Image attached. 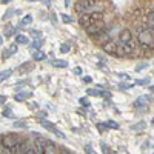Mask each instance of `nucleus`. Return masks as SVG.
<instances>
[{"instance_id": "f257e3e1", "label": "nucleus", "mask_w": 154, "mask_h": 154, "mask_svg": "<svg viewBox=\"0 0 154 154\" xmlns=\"http://www.w3.org/2000/svg\"><path fill=\"white\" fill-rule=\"evenodd\" d=\"M137 40H139V45H140V48H142L143 51L152 53V51H154V29L139 28Z\"/></svg>"}, {"instance_id": "f03ea898", "label": "nucleus", "mask_w": 154, "mask_h": 154, "mask_svg": "<svg viewBox=\"0 0 154 154\" xmlns=\"http://www.w3.org/2000/svg\"><path fill=\"white\" fill-rule=\"evenodd\" d=\"M74 9L77 14L85 16L91 14V12H97L102 9V2H94V0H83V2H75Z\"/></svg>"}, {"instance_id": "7ed1b4c3", "label": "nucleus", "mask_w": 154, "mask_h": 154, "mask_svg": "<svg viewBox=\"0 0 154 154\" xmlns=\"http://www.w3.org/2000/svg\"><path fill=\"white\" fill-rule=\"evenodd\" d=\"M2 142H3V146H5L6 149H12V148H16L17 145H22V143L25 142V139H23L22 136H19V134L9 133V134H5V136L2 137Z\"/></svg>"}, {"instance_id": "20e7f679", "label": "nucleus", "mask_w": 154, "mask_h": 154, "mask_svg": "<svg viewBox=\"0 0 154 154\" xmlns=\"http://www.w3.org/2000/svg\"><path fill=\"white\" fill-rule=\"evenodd\" d=\"M40 123H42V126L43 128H46V130L49 131V133H53V134H56L57 137H60V139H65V134H63L59 128L53 123V122H49V120H40Z\"/></svg>"}, {"instance_id": "39448f33", "label": "nucleus", "mask_w": 154, "mask_h": 154, "mask_svg": "<svg viewBox=\"0 0 154 154\" xmlns=\"http://www.w3.org/2000/svg\"><path fill=\"white\" fill-rule=\"evenodd\" d=\"M85 31H86V34H88V35L94 37V35H97L99 32L105 31V23H103V22H94V23L91 25V26L86 28Z\"/></svg>"}, {"instance_id": "423d86ee", "label": "nucleus", "mask_w": 154, "mask_h": 154, "mask_svg": "<svg viewBox=\"0 0 154 154\" xmlns=\"http://www.w3.org/2000/svg\"><path fill=\"white\" fill-rule=\"evenodd\" d=\"M149 102V96H140L136 99V102L133 103L134 109H139V111H146V103Z\"/></svg>"}, {"instance_id": "0eeeda50", "label": "nucleus", "mask_w": 154, "mask_h": 154, "mask_svg": "<svg viewBox=\"0 0 154 154\" xmlns=\"http://www.w3.org/2000/svg\"><path fill=\"white\" fill-rule=\"evenodd\" d=\"M119 40H120V46H125V45H128L130 42H133V32L128 29V28H125V29H122L120 31V34H119Z\"/></svg>"}, {"instance_id": "6e6552de", "label": "nucleus", "mask_w": 154, "mask_h": 154, "mask_svg": "<svg viewBox=\"0 0 154 154\" xmlns=\"http://www.w3.org/2000/svg\"><path fill=\"white\" fill-rule=\"evenodd\" d=\"M93 40H94L97 45H102V46H103V45H106V43L111 40V35H109V32L105 29V31L99 32L97 35H94V37H93Z\"/></svg>"}, {"instance_id": "1a4fd4ad", "label": "nucleus", "mask_w": 154, "mask_h": 154, "mask_svg": "<svg viewBox=\"0 0 154 154\" xmlns=\"http://www.w3.org/2000/svg\"><path fill=\"white\" fill-rule=\"evenodd\" d=\"M102 48H103V51H105V53L117 56V51H119V43H117V42H114V40H109L106 45H103Z\"/></svg>"}, {"instance_id": "9d476101", "label": "nucleus", "mask_w": 154, "mask_h": 154, "mask_svg": "<svg viewBox=\"0 0 154 154\" xmlns=\"http://www.w3.org/2000/svg\"><path fill=\"white\" fill-rule=\"evenodd\" d=\"M45 154H60L59 146L53 142V140H46L45 142Z\"/></svg>"}, {"instance_id": "9b49d317", "label": "nucleus", "mask_w": 154, "mask_h": 154, "mask_svg": "<svg viewBox=\"0 0 154 154\" xmlns=\"http://www.w3.org/2000/svg\"><path fill=\"white\" fill-rule=\"evenodd\" d=\"M79 23L82 25V26L86 29V28H89L91 25L94 23V20L91 19V16L89 14H85V16H80V19H79Z\"/></svg>"}, {"instance_id": "f8f14e48", "label": "nucleus", "mask_w": 154, "mask_h": 154, "mask_svg": "<svg viewBox=\"0 0 154 154\" xmlns=\"http://www.w3.org/2000/svg\"><path fill=\"white\" fill-rule=\"evenodd\" d=\"M32 97V93L31 91H22V93H17L16 96H14V99L17 100V102H25V100H28V99H31Z\"/></svg>"}, {"instance_id": "ddd939ff", "label": "nucleus", "mask_w": 154, "mask_h": 154, "mask_svg": "<svg viewBox=\"0 0 154 154\" xmlns=\"http://www.w3.org/2000/svg\"><path fill=\"white\" fill-rule=\"evenodd\" d=\"M86 94L88 96H103V97H109L108 91H102V89H86Z\"/></svg>"}, {"instance_id": "4468645a", "label": "nucleus", "mask_w": 154, "mask_h": 154, "mask_svg": "<svg viewBox=\"0 0 154 154\" xmlns=\"http://www.w3.org/2000/svg\"><path fill=\"white\" fill-rule=\"evenodd\" d=\"M32 68H34V65H32L31 62H25V63H23L22 66H19V72H20V74H25V72H29V71H31Z\"/></svg>"}, {"instance_id": "2eb2a0df", "label": "nucleus", "mask_w": 154, "mask_h": 154, "mask_svg": "<svg viewBox=\"0 0 154 154\" xmlns=\"http://www.w3.org/2000/svg\"><path fill=\"white\" fill-rule=\"evenodd\" d=\"M145 128H146V123H145L143 120H140V122H137V123H134V125L131 126V131L139 133V131H143Z\"/></svg>"}, {"instance_id": "dca6fc26", "label": "nucleus", "mask_w": 154, "mask_h": 154, "mask_svg": "<svg viewBox=\"0 0 154 154\" xmlns=\"http://www.w3.org/2000/svg\"><path fill=\"white\" fill-rule=\"evenodd\" d=\"M32 59L35 62H40V60H45L46 59V54L42 53V51H32Z\"/></svg>"}, {"instance_id": "f3484780", "label": "nucleus", "mask_w": 154, "mask_h": 154, "mask_svg": "<svg viewBox=\"0 0 154 154\" xmlns=\"http://www.w3.org/2000/svg\"><path fill=\"white\" fill-rule=\"evenodd\" d=\"M43 45V40L42 38H35V40L29 45L31 46V51H40V46Z\"/></svg>"}, {"instance_id": "a211bd4d", "label": "nucleus", "mask_w": 154, "mask_h": 154, "mask_svg": "<svg viewBox=\"0 0 154 154\" xmlns=\"http://www.w3.org/2000/svg\"><path fill=\"white\" fill-rule=\"evenodd\" d=\"M16 43L17 45H28V37L23 34H17L16 35Z\"/></svg>"}, {"instance_id": "6ab92c4d", "label": "nucleus", "mask_w": 154, "mask_h": 154, "mask_svg": "<svg viewBox=\"0 0 154 154\" xmlns=\"http://www.w3.org/2000/svg\"><path fill=\"white\" fill-rule=\"evenodd\" d=\"M51 65H53V66H56V68H66L68 66V62L66 60H53V62H51Z\"/></svg>"}, {"instance_id": "aec40b11", "label": "nucleus", "mask_w": 154, "mask_h": 154, "mask_svg": "<svg viewBox=\"0 0 154 154\" xmlns=\"http://www.w3.org/2000/svg\"><path fill=\"white\" fill-rule=\"evenodd\" d=\"M11 74H12V69H11V68H9V69H3V71H0V83L5 82Z\"/></svg>"}, {"instance_id": "412c9836", "label": "nucleus", "mask_w": 154, "mask_h": 154, "mask_svg": "<svg viewBox=\"0 0 154 154\" xmlns=\"http://www.w3.org/2000/svg\"><path fill=\"white\" fill-rule=\"evenodd\" d=\"M16 29H17V28H14V26H6V28H5V31H3V35H5V37H11V35H14V34H16Z\"/></svg>"}, {"instance_id": "4be33fe9", "label": "nucleus", "mask_w": 154, "mask_h": 154, "mask_svg": "<svg viewBox=\"0 0 154 154\" xmlns=\"http://www.w3.org/2000/svg\"><path fill=\"white\" fill-rule=\"evenodd\" d=\"M14 116H16V114H14V111H12L11 108L6 106V108L3 109V117H6V119H14Z\"/></svg>"}, {"instance_id": "5701e85b", "label": "nucleus", "mask_w": 154, "mask_h": 154, "mask_svg": "<svg viewBox=\"0 0 154 154\" xmlns=\"http://www.w3.org/2000/svg\"><path fill=\"white\" fill-rule=\"evenodd\" d=\"M105 125H106V128H112V130H117L119 128V123L114 120H108V122H105Z\"/></svg>"}, {"instance_id": "b1692460", "label": "nucleus", "mask_w": 154, "mask_h": 154, "mask_svg": "<svg viewBox=\"0 0 154 154\" xmlns=\"http://www.w3.org/2000/svg\"><path fill=\"white\" fill-rule=\"evenodd\" d=\"M146 68H148V62H142V63H139V65L136 66V71L140 72V71H143V69H146Z\"/></svg>"}, {"instance_id": "393cba45", "label": "nucleus", "mask_w": 154, "mask_h": 154, "mask_svg": "<svg viewBox=\"0 0 154 154\" xmlns=\"http://www.w3.org/2000/svg\"><path fill=\"white\" fill-rule=\"evenodd\" d=\"M2 137H3V136L0 134V154H11V152H9V149H6V148L3 146V142H2Z\"/></svg>"}, {"instance_id": "a878e982", "label": "nucleus", "mask_w": 154, "mask_h": 154, "mask_svg": "<svg viewBox=\"0 0 154 154\" xmlns=\"http://www.w3.org/2000/svg\"><path fill=\"white\" fill-rule=\"evenodd\" d=\"M60 17H62V22L63 23H71L72 22V17L68 16V14H60Z\"/></svg>"}, {"instance_id": "bb28decb", "label": "nucleus", "mask_w": 154, "mask_h": 154, "mask_svg": "<svg viewBox=\"0 0 154 154\" xmlns=\"http://www.w3.org/2000/svg\"><path fill=\"white\" fill-rule=\"evenodd\" d=\"M134 83H136V85H148V83H149V77H145V79H139V80H136Z\"/></svg>"}, {"instance_id": "cd10ccee", "label": "nucleus", "mask_w": 154, "mask_h": 154, "mask_svg": "<svg viewBox=\"0 0 154 154\" xmlns=\"http://www.w3.org/2000/svg\"><path fill=\"white\" fill-rule=\"evenodd\" d=\"M31 22H32V17H31V16H25V17L22 19L20 25H28V23H31Z\"/></svg>"}, {"instance_id": "c85d7f7f", "label": "nucleus", "mask_w": 154, "mask_h": 154, "mask_svg": "<svg viewBox=\"0 0 154 154\" xmlns=\"http://www.w3.org/2000/svg\"><path fill=\"white\" fill-rule=\"evenodd\" d=\"M85 152H86V154H97V152L93 149V146L89 145V143H86V145H85Z\"/></svg>"}, {"instance_id": "c756f323", "label": "nucleus", "mask_w": 154, "mask_h": 154, "mask_svg": "<svg viewBox=\"0 0 154 154\" xmlns=\"http://www.w3.org/2000/svg\"><path fill=\"white\" fill-rule=\"evenodd\" d=\"M14 12H16L14 9H8V11L5 12V16H3V20H8V19H11V17H12V14H14Z\"/></svg>"}, {"instance_id": "7c9ffc66", "label": "nucleus", "mask_w": 154, "mask_h": 154, "mask_svg": "<svg viewBox=\"0 0 154 154\" xmlns=\"http://www.w3.org/2000/svg\"><path fill=\"white\" fill-rule=\"evenodd\" d=\"M14 126L16 128H26V122L25 120H17V122H14Z\"/></svg>"}, {"instance_id": "2f4dec72", "label": "nucleus", "mask_w": 154, "mask_h": 154, "mask_svg": "<svg viewBox=\"0 0 154 154\" xmlns=\"http://www.w3.org/2000/svg\"><path fill=\"white\" fill-rule=\"evenodd\" d=\"M8 51L11 54H14V53H17V43H11L9 46H8Z\"/></svg>"}, {"instance_id": "473e14b6", "label": "nucleus", "mask_w": 154, "mask_h": 154, "mask_svg": "<svg viewBox=\"0 0 154 154\" xmlns=\"http://www.w3.org/2000/svg\"><path fill=\"white\" fill-rule=\"evenodd\" d=\"M31 35H32V37H37V38H42V31L31 29Z\"/></svg>"}, {"instance_id": "72a5a7b5", "label": "nucleus", "mask_w": 154, "mask_h": 154, "mask_svg": "<svg viewBox=\"0 0 154 154\" xmlns=\"http://www.w3.org/2000/svg\"><path fill=\"white\" fill-rule=\"evenodd\" d=\"M79 102H80V105H83V106H89V100L86 97H80Z\"/></svg>"}, {"instance_id": "f704fd0d", "label": "nucleus", "mask_w": 154, "mask_h": 154, "mask_svg": "<svg viewBox=\"0 0 154 154\" xmlns=\"http://www.w3.org/2000/svg\"><path fill=\"white\" fill-rule=\"evenodd\" d=\"M119 86H120L122 89H130V88H133V86H134V83H120Z\"/></svg>"}, {"instance_id": "c9c22d12", "label": "nucleus", "mask_w": 154, "mask_h": 154, "mask_svg": "<svg viewBox=\"0 0 154 154\" xmlns=\"http://www.w3.org/2000/svg\"><path fill=\"white\" fill-rule=\"evenodd\" d=\"M100 146H102V149H103V152H105V154H109V148L106 146V143H105V142H102V143H100Z\"/></svg>"}, {"instance_id": "e433bc0d", "label": "nucleus", "mask_w": 154, "mask_h": 154, "mask_svg": "<svg viewBox=\"0 0 154 154\" xmlns=\"http://www.w3.org/2000/svg\"><path fill=\"white\" fill-rule=\"evenodd\" d=\"M11 56H12V54H11L9 51H8V48H6V49H3V54H2V57H3L5 60H6L8 57H11Z\"/></svg>"}, {"instance_id": "4c0bfd02", "label": "nucleus", "mask_w": 154, "mask_h": 154, "mask_svg": "<svg viewBox=\"0 0 154 154\" xmlns=\"http://www.w3.org/2000/svg\"><path fill=\"white\" fill-rule=\"evenodd\" d=\"M117 75L120 77V79H122V80H128V79H130V75H128V74H123V72H119Z\"/></svg>"}, {"instance_id": "58836bf2", "label": "nucleus", "mask_w": 154, "mask_h": 154, "mask_svg": "<svg viewBox=\"0 0 154 154\" xmlns=\"http://www.w3.org/2000/svg\"><path fill=\"white\" fill-rule=\"evenodd\" d=\"M60 51H62V53H68L69 46H68V45H62V46H60Z\"/></svg>"}, {"instance_id": "ea45409f", "label": "nucleus", "mask_w": 154, "mask_h": 154, "mask_svg": "<svg viewBox=\"0 0 154 154\" xmlns=\"http://www.w3.org/2000/svg\"><path fill=\"white\" fill-rule=\"evenodd\" d=\"M97 128H99V131H103V130H106V125L105 123H97Z\"/></svg>"}, {"instance_id": "a19ab883", "label": "nucleus", "mask_w": 154, "mask_h": 154, "mask_svg": "<svg viewBox=\"0 0 154 154\" xmlns=\"http://www.w3.org/2000/svg\"><path fill=\"white\" fill-rule=\"evenodd\" d=\"M26 154H35V148L34 146H29V149L26 151Z\"/></svg>"}, {"instance_id": "79ce46f5", "label": "nucleus", "mask_w": 154, "mask_h": 154, "mask_svg": "<svg viewBox=\"0 0 154 154\" xmlns=\"http://www.w3.org/2000/svg\"><path fill=\"white\" fill-rule=\"evenodd\" d=\"M60 154H72V152H71L69 149H66V148H63V149L60 151Z\"/></svg>"}, {"instance_id": "37998d69", "label": "nucleus", "mask_w": 154, "mask_h": 154, "mask_svg": "<svg viewBox=\"0 0 154 154\" xmlns=\"http://www.w3.org/2000/svg\"><path fill=\"white\" fill-rule=\"evenodd\" d=\"M74 74L80 75V74H82V69H80V68H74Z\"/></svg>"}, {"instance_id": "c03bdc74", "label": "nucleus", "mask_w": 154, "mask_h": 154, "mask_svg": "<svg viewBox=\"0 0 154 154\" xmlns=\"http://www.w3.org/2000/svg\"><path fill=\"white\" fill-rule=\"evenodd\" d=\"M83 82H85V83H91V77H88V75L83 77Z\"/></svg>"}, {"instance_id": "a18cd8bd", "label": "nucleus", "mask_w": 154, "mask_h": 154, "mask_svg": "<svg viewBox=\"0 0 154 154\" xmlns=\"http://www.w3.org/2000/svg\"><path fill=\"white\" fill-rule=\"evenodd\" d=\"M28 106H29L31 109H35V108H37V103H29Z\"/></svg>"}, {"instance_id": "49530a36", "label": "nucleus", "mask_w": 154, "mask_h": 154, "mask_svg": "<svg viewBox=\"0 0 154 154\" xmlns=\"http://www.w3.org/2000/svg\"><path fill=\"white\" fill-rule=\"evenodd\" d=\"M5 100H6V97H5V96H0V105H2Z\"/></svg>"}, {"instance_id": "de8ad7c7", "label": "nucleus", "mask_w": 154, "mask_h": 154, "mask_svg": "<svg viewBox=\"0 0 154 154\" xmlns=\"http://www.w3.org/2000/svg\"><path fill=\"white\" fill-rule=\"evenodd\" d=\"M2 43H3V37H2V35H0V45H2Z\"/></svg>"}, {"instance_id": "09e8293b", "label": "nucleus", "mask_w": 154, "mask_h": 154, "mask_svg": "<svg viewBox=\"0 0 154 154\" xmlns=\"http://www.w3.org/2000/svg\"><path fill=\"white\" fill-rule=\"evenodd\" d=\"M149 89H151V91H154V85H152V86H151V88H149Z\"/></svg>"}, {"instance_id": "8fccbe9b", "label": "nucleus", "mask_w": 154, "mask_h": 154, "mask_svg": "<svg viewBox=\"0 0 154 154\" xmlns=\"http://www.w3.org/2000/svg\"><path fill=\"white\" fill-rule=\"evenodd\" d=\"M152 125H154V119H152Z\"/></svg>"}, {"instance_id": "3c124183", "label": "nucleus", "mask_w": 154, "mask_h": 154, "mask_svg": "<svg viewBox=\"0 0 154 154\" xmlns=\"http://www.w3.org/2000/svg\"><path fill=\"white\" fill-rule=\"evenodd\" d=\"M152 154H154V152H152Z\"/></svg>"}]
</instances>
